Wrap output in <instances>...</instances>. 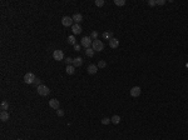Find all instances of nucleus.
Segmentation results:
<instances>
[{
    "label": "nucleus",
    "mask_w": 188,
    "mask_h": 140,
    "mask_svg": "<svg viewBox=\"0 0 188 140\" xmlns=\"http://www.w3.org/2000/svg\"><path fill=\"white\" fill-rule=\"evenodd\" d=\"M98 69H103V68H105L107 66V63L104 61V60H100V61H98Z\"/></svg>",
    "instance_id": "obj_22"
},
{
    "label": "nucleus",
    "mask_w": 188,
    "mask_h": 140,
    "mask_svg": "<svg viewBox=\"0 0 188 140\" xmlns=\"http://www.w3.org/2000/svg\"><path fill=\"white\" fill-rule=\"evenodd\" d=\"M102 36H103L104 39H107V40H110V39H113V33L112 31H104Z\"/></svg>",
    "instance_id": "obj_16"
},
{
    "label": "nucleus",
    "mask_w": 188,
    "mask_h": 140,
    "mask_svg": "<svg viewBox=\"0 0 188 140\" xmlns=\"http://www.w3.org/2000/svg\"><path fill=\"white\" fill-rule=\"evenodd\" d=\"M35 79H37V76L33 74V73H27V74L24 75V83L25 84H34Z\"/></svg>",
    "instance_id": "obj_3"
},
{
    "label": "nucleus",
    "mask_w": 188,
    "mask_h": 140,
    "mask_svg": "<svg viewBox=\"0 0 188 140\" xmlns=\"http://www.w3.org/2000/svg\"><path fill=\"white\" fill-rule=\"evenodd\" d=\"M94 4H95L97 6H99V8H100V6H103L104 4H105V1H104V0H95V1H94Z\"/></svg>",
    "instance_id": "obj_23"
},
{
    "label": "nucleus",
    "mask_w": 188,
    "mask_h": 140,
    "mask_svg": "<svg viewBox=\"0 0 188 140\" xmlns=\"http://www.w3.org/2000/svg\"><path fill=\"white\" fill-rule=\"evenodd\" d=\"M90 38H92V40H97V39H98V31L93 30L92 34H90Z\"/></svg>",
    "instance_id": "obj_24"
},
{
    "label": "nucleus",
    "mask_w": 188,
    "mask_h": 140,
    "mask_svg": "<svg viewBox=\"0 0 188 140\" xmlns=\"http://www.w3.org/2000/svg\"><path fill=\"white\" fill-rule=\"evenodd\" d=\"M62 24L64 25V26H73L74 25V21H73V18L72 16H64V18L62 19Z\"/></svg>",
    "instance_id": "obj_5"
},
{
    "label": "nucleus",
    "mask_w": 188,
    "mask_h": 140,
    "mask_svg": "<svg viewBox=\"0 0 188 140\" xmlns=\"http://www.w3.org/2000/svg\"><path fill=\"white\" fill-rule=\"evenodd\" d=\"M141 93H142V89L139 86H133L131 89V95L133 98H138L141 95Z\"/></svg>",
    "instance_id": "obj_7"
},
{
    "label": "nucleus",
    "mask_w": 188,
    "mask_h": 140,
    "mask_svg": "<svg viewBox=\"0 0 188 140\" xmlns=\"http://www.w3.org/2000/svg\"><path fill=\"white\" fill-rule=\"evenodd\" d=\"M72 18H73V21H74V24H79V23H82V21H83V15H82V14H79V13L74 14Z\"/></svg>",
    "instance_id": "obj_11"
},
{
    "label": "nucleus",
    "mask_w": 188,
    "mask_h": 140,
    "mask_svg": "<svg viewBox=\"0 0 188 140\" xmlns=\"http://www.w3.org/2000/svg\"><path fill=\"white\" fill-rule=\"evenodd\" d=\"M109 123H112V120H110L109 118H103V119H102V124H103V125H108Z\"/></svg>",
    "instance_id": "obj_26"
},
{
    "label": "nucleus",
    "mask_w": 188,
    "mask_h": 140,
    "mask_svg": "<svg viewBox=\"0 0 188 140\" xmlns=\"http://www.w3.org/2000/svg\"><path fill=\"white\" fill-rule=\"evenodd\" d=\"M80 48H82L80 44H75V45H74V50H75V51H80Z\"/></svg>",
    "instance_id": "obj_31"
},
{
    "label": "nucleus",
    "mask_w": 188,
    "mask_h": 140,
    "mask_svg": "<svg viewBox=\"0 0 188 140\" xmlns=\"http://www.w3.org/2000/svg\"><path fill=\"white\" fill-rule=\"evenodd\" d=\"M9 113L8 111H1L0 113V120L1 122H8L9 120Z\"/></svg>",
    "instance_id": "obj_13"
},
{
    "label": "nucleus",
    "mask_w": 188,
    "mask_h": 140,
    "mask_svg": "<svg viewBox=\"0 0 188 140\" xmlns=\"http://www.w3.org/2000/svg\"><path fill=\"white\" fill-rule=\"evenodd\" d=\"M92 49H93L94 51H102L104 49V44H103V41L102 40H93V43H92Z\"/></svg>",
    "instance_id": "obj_1"
},
{
    "label": "nucleus",
    "mask_w": 188,
    "mask_h": 140,
    "mask_svg": "<svg viewBox=\"0 0 188 140\" xmlns=\"http://www.w3.org/2000/svg\"><path fill=\"white\" fill-rule=\"evenodd\" d=\"M82 64H83V59H82L80 56L75 58L74 60H73V65H74L75 68H79V66H82Z\"/></svg>",
    "instance_id": "obj_14"
},
{
    "label": "nucleus",
    "mask_w": 188,
    "mask_h": 140,
    "mask_svg": "<svg viewBox=\"0 0 188 140\" xmlns=\"http://www.w3.org/2000/svg\"><path fill=\"white\" fill-rule=\"evenodd\" d=\"M87 71H88V74H90V75L97 74L98 66L95 65V64H90V65H88V68H87Z\"/></svg>",
    "instance_id": "obj_8"
},
{
    "label": "nucleus",
    "mask_w": 188,
    "mask_h": 140,
    "mask_svg": "<svg viewBox=\"0 0 188 140\" xmlns=\"http://www.w3.org/2000/svg\"><path fill=\"white\" fill-rule=\"evenodd\" d=\"M157 5H164L166 4V0H156Z\"/></svg>",
    "instance_id": "obj_30"
},
{
    "label": "nucleus",
    "mask_w": 188,
    "mask_h": 140,
    "mask_svg": "<svg viewBox=\"0 0 188 140\" xmlns=\"http://www.w3.org/2000/svg\"><path fill=\"white\" fill-rule=\"evenodd\" d=\"M1 111H6L8 110V108H9V104H8V101H1Z\"/></svg>",
    "instance_id": "obj_20"
},
{
    "label": "nucleus",
    "mask_w": 188,
    "mask_h": 140,
    "mask_svg": "<svg viewBox=\"0 0 188 140\" xmlns=\"http://www.w3.org/2000/svg\"><path fill=\"white\" fill-rule=\"evenodd\" d=\"M109 46L112 48V49H115V48L119 46V40L118 39H115V38H113L109 40Z\"/></svg>",
    "instance_id": "obj_12"
},
{
    "label": "nucleus",
    "mask_w": 188,
    "mask_h": 140,
    "mask_svg": "<svg viewBox=\"0 0 188 140\" xmlns=\"http://www.w3.org/2000/svg\"><path fill=\"white\" fill-rule=\"evenodd\" d=\"M72 31H73V35H79V34L83 31V29H82V26H80L79 24H74V25L72 26Z\"/></svg>",
    "instance_id": "obj_9"
},
{
    "label": "nucleus",
    "mask_w": 188,
    "mask_h": 140,
    "mask_svg": "<svg viewBox=\"0 0 188 140\" xmlns=\"http://www.w3.org/2000/svg\"><path fill=\"white\" fill-rule=\"evenodd\" d=\"M148 5L149 6H156L157 3H156V0H148Z\"/></svg>",
    "instance_id": "obj_28"
},
{
    "label": "nucleus",
    "mask_w": 188,
    "mask_h": 140,
    "mask_svg": "<svg viewBox=\"0 0 188 140\" xmlns=\"http://www.w3.org/2000/svg\"><path fill=\"white\" fill-rule=\"evenodd\" d=\"M33 85H35V86L38 88L39 85H41V80H40V79H38V78H37V79H35V81H34V84H33Z\"/></svg>",
    "instance_id": "obj_27"
},
{
    "label": "nucleus",
    "mask_w": 188,
    "mask_h": 140,
    "mask_svg": "<svg viewBox=\"0 0 188 140\" xmlns=\"http://www.w3.org/2000/svg\"><path fill=\"white\" fill-rule=\"evenodd\" d=\"M59 105H60V103H59L58 99H52V100H49V106H50L52 109L58 110V109H59Z\"/></svg>",
    "instance_id": "obj_10"
},
{
    "label": "nucleus",
    "mask_w": 188,
    "mask_h": 140,
    "mask_svg": "<svg viewBox=\"0 0 188 140\" xmlns=\"http://www.w3.org/2000/svg\"><path fill=\"white\" fill-rule=\"evenodd\" d=\"M18 140H21V139H18Z\"/></svg>",
    "instance_id": "obj_32"
},
{
    "label": "nucleus",
    "mask_w": 188,
    "mask_h": 140,
    "mask_svg": "<svg viewBox=\"0 0 188 140\" xmlns=\"http://www.w3.org/2000/svg\"><path fill=\"white\" fill-rule=\"evenodd\" d=\"M65 71L68 75H73L75 73V66L74 65H66Z\"/></svg>",
    "instance_id": "obj_15"
},
{
    "label": "nucleus",
    "mask_w": 188,
    "mask_h": 140,
    "mask_svg": "<svg viewBox=\"0 0 188 140\" xmlns=\"http://www.w3.org/2000/svg\"><path fill=\"white\" fill-rule=\"evenodd\" d=\"M56 114H58V116H63V115H64V110L58 109V110H56Z\"/></svg>",
    "instance_id": "obj_29"
},
{
    "label": "nucleus",
    "mask_w": 188,
    "mask_h": 140,
    "mask_svg": "<svg viewBox=\"0 0 188 140\" xmlns=\"http://www.w3.org/2000/svg\"><path fill=\"white\" fill-rule=\"evenodd\" d=\"M37 91H38V94L40 95V96H47L48 94L50 93V90H49V88H48L47 85H39L37 88Z\"/></svg>",
    "instance_id": "obj_2"
},
{
    "label": "nucleus",
    "mask_w": 188,
    "mask_h": 140,
    "mask_svg": "<svg viewBox=\"0 0 188 140\" xmlns=\"http://www.w3.org/2000/svg\"><path fill=\"white\" fill-rule=\"evenodd\" d=\"M92 43H93V40H92V38L90 36H84L82 40H80V45L84 46L85 49L92 48Z\"/></svg>",
    "instance_id": "obj_4"
},
{
    "label": "nucleus",
    "mask_w": 188,
    "mask_h": 140,
    "mask_svg": "<svg viewBox=\"0 0 188 140\" xmlns=\"http://www.w3.org/2000/svg\"><path fill=\"white\" fill-rule=\"evenodd\" d=\"M110 120H112L113 124H115V125H117V124H119V123H121V116H119V115H114Z\"/></svg>",
    "instance_id": "obj_19"
},
{
    "label": "nucleus",
    "mask_w": 188,
    "mask_h": 140,
    "mask_svg": "<svg viewBox=\"0 0 188 140\" xmlns=\"http://www.w3.org/2000/svg\"><path fill=\"white\" fill-rule=\"evenodd\" d=\"M94 53H95V51H94L92 48H88V49L85 50V55L88 56V58H93V56H94Z\"/></svg>",
    "instance_id": "obj_17"
},
{
    "label": "nucleus",
    "mask_w": 188,
    "mask_h": 140,
    "mask_svg": "<svg viewBox=\"0 0 188 140\" xmlns=\"http://www.w3.org/2000/svg\"><path fill=\"white\" fill-rule=\"evenodd\" d=\"M68 44H70V45H73V46H74L75 44H76V40H75V36H74V35H70V36H68Z\"/></svg>",
    "instance_id": "obj_18"
},
{
    "label": "nucleus",
    "mask_w": 188,
    "mask_h": 140,
    "mask_svg": "<svg viewBox=\"0 0 188 140\" xmlns=\"http://www.w3.org/2000/svg\"><path fill=\"white\" fill-rule=\"evenodd\" d=\"M73 60H74V59H72V58H69V56H68V58H65V60H64V61H65L66 65H73Z\"/></svg>",
    "instance_id": "obj_25"
},
{
    "label": "nucleus",
    "mask_w": 188,
    "mask_h": 140,
    "mask_svg": "<svg viewBox=\"0 0 188 140\" xmlns=\"http://www.w3.org/2000/svg\"><path fill=\"white\" fill-rule=\"evenodd\" d=\"M53 58H54V60H56V61H62V60L64 59V53H63V50H54Z\"/></svg>",
    "instance_id": "obj_6"
},
{
    "label": "nucleus",
    "mask_w": 188,
    "mask_h": 140,
    "mask_svg": "<svg viewBox=\"0 0 188 140\" xmlns=\"http://www.w3.org/2000/svg\"><path fill=\"white\" fill-rule=\"evenodd\" d=\"M114 4L117 6H124L125 5V0H114Z\"/></svg>",
    "instance_id": "obj_21"
}]
</instances>
